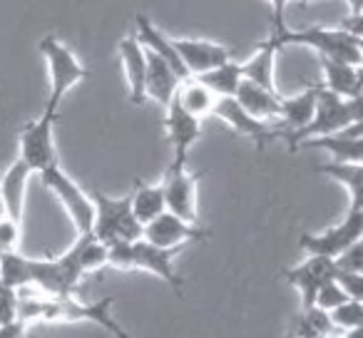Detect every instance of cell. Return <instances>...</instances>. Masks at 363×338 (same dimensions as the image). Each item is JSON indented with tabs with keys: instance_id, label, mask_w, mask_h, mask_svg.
Listing matches in <instances>:
<instances>
[{
	"instance_id": "6da1fadb",
	"label": "cell",
	"mask_w": 363,
	"mask_h": 338,
	"mask_svg": "<svg viewBox=\"0 0 363 338\" xmlns=\"http://www.w3.org/2000/svg\"><path fill=\"white\" fill-rule=\"evenodd\" d=\"M107 266V247L92 234H77L75 244L62 257L33 259L28 257L30 286L45 296H72L82 276Z\"/></svg>"
},
{
	"instance_id": "7a4b0ae2",
	"label": "cell",
	"mask_w": 363,
	"mask_h": 338,
	"mask_svg": "<svg viewBox=\"0 0 363 338\" xmlns=\"http://www.w3.org/2000/svg\"><path fill=\"white\" fill-rule=\"evenodd\" d=\"M182 249H162L155 244L137 239V242H117L107 247V266L122 271H147L169 283L177 296H184V278L174 271V257Z\"/></svg>"
},
{
	"instance_id": "3957f363",
	"label": "cell",
	"mask_w": 363,
	"mask_h": 338,
	"mask_svg": "<svg viewBox=\"0 0 363 338\" xmlns=\"http://www.w3.org/2000/svg\"><path fill=\"white\" fill-rule=\"evenodd\" d=\"M353 122H361V97L346 100V97L333 95V92L323 90V87L318 85L313 117L301 130L281 135V140L286 142L289 152H296V147L301 145V142L313 140V137H321V135H331V132L343 130V127L353 125Z\"/></svg>"
},
{
	"instance_id": "277c9868",
	"label": "cell",
	"mask_w": 363,
	"mask_h": 338,
	"mask_svg": "<svg viewBox=\"0 0 363 338\" xmlns=\"http://www.w3.org/2000/svg\"><path fill=\"white\" fill-rule=\"evenodd\" d=\"M279 45H306L318 52V57L336 62H348V65H361V35L346 30V28H323L311 26L303 30H291L284 28L281 35H274Z\"/></svg>"
},
{
	"instance_id": "5b68a950",
	"label": "cell",
	"mask_w": 363,
	"mask_h": 338,
	"mask_svg": "<svg viewBox=\"0 0 363 338\" xmlns=\"http://www.w3.org/2000/svg\"><path fill=\"white\" fill-rule=\"evenodd\" d=\"M38 50L48 62V75H50V92H48L45 112L57 115L65 95L82 82L85 77H90V70L77 60V55L60 40L57 35H45L38 43Z\"/></svg>"
},
{
	"instance_id": "8992f818",
	"label": "cell",
	"mask_w": 363,
	"mask_h": 338,
	"mask_svg": "<svg viewBox=\"0 0 363 338\" xmlns=\"http://www.w3.org/2000/svg\"><path fill=\"white\" fill-rule=\"evenodd\" d=\"M92 229L90 234L105 247L117 242H137L142 239V224L135 219L130 207V197H107L102 192H92Z\"/></svg>"
},
{
	"instance_id": "52a82bcc",
	"label": "cell",
	"mask_w": 363,
	"mask_h": 338,
	"mask_svg": "<svg viewBox=\"0 0 363 338\" xmlns=\"http://www.w3.org/2000/svg\"><path fill=\"white\" fill-rule=\"evenodd\" d=\"M361 237H363V207H348L346 217L338 224H333V227H328L326 232L301 234L298 237V247L306 252V257L336 259L348 247L361 242Z\"/></svg>"
},
{
	"instance_id": "ba28073f",
	"label": "cell",
	"mask_w": 363,
	"mask_h": 338,
	"mask_svg": "<svg viewBox=\"0 0 363 338\" xmlns=\"http://www.w3.org/2000/svg\"><path fill=\"white\" fill-rule=\"evenodd\" d=\"M55 120L57 115L43 110V115L28 122L18 135V159L26 162L33 174H40L48 167L60 164L55 150Z\"/></svg>"
},
{
	"instance_id": "9c48e42d",
	"label": "cell",
	"mask_w": 363,
	"mask_h": 338,
	"mask_svg": "<svg viewBox=\"0 0 363 338\" xmlns=\"http://www.w3.org/2000/svg\"><path fill=\"white\" fill-rule=\"evenodd\" d=\"M40 179H43V184H45V189H50L57 197V202L65 207L67 217L75 224L77 234H90L92 217H95L90 194L82 192L80 184H77L60 164H52V167H48V169H43Z\"/></svg>"
},
{
	"instance_id": "30bf717a",
	"label": "cell",
	"mask_w": 363,
	"mask_h": 338,
	"mask_svg": "<svg viewBox=\"0 0 363 338\" xmlns=\"http://www.w3.org/2000/svg\"><path fill=\"white\" fill-rule=\"evenodd\" d=\"M202 172H189L187 164H174L169 162L162 184L164 192V212L174 214V217L184 219L189 224H199L197 214V187Z\"/></svg>"
},
{
	"instance_id": "8fae6325",
	"label": "cell",
	"mask_w": 363,
	"mask_h": 338,
	"mask_svg": "<svg viewBox=\"0 0 363 338\" xmlns=\"http://www.w3.org/2000/svg\"><path fill=\"white\" fill-rule=\"evenodd\" d=\"M207 237L209 229L199 227V224H189L169 212H162L160 217L142 227V239L162 249H184L187 244L204 242Z\"/></svg>"
},
{
	"instance_id": "7c38bea8",
	"label": "cell",
	"mask_w": 363,
	"mask_h": 338,
	"mask_svg": "<svg viewBox=\"0 0 363 338\" xmlns=\"http://www.w3.org/2000/svg\"><path fill=\"white\" fill-rule=\"evenodd\" d=\"M212 115L219 117L227 127H232L239 137L252 140L259 152H262L269 142H274L279 137L277 125H269V122H262V120H257V117H252L247 110H242V105H239L234 97H217V105H214Z\"/></svg>"
},
{
	"instance_id": "4fadbf2b",
	"label": "cell",
	"mask_w": 363,
	"mask_h": 338,
	"mask_svg": "<svg viewBox=\"0 0 363 338\" xmlns=\"http://www.w3.org/2000/svg\"><path fill=\"white\" fill-rule=\"evenodd\" d=\"M179 60L184 65L189 77H197L202 72H209L214 67L224 65L227 60H232L234 50L222 43L214 40H197V38H172Z\"/></svg>"
},
{
	"instance_id": "5bb4252c",
	"label": "cell",
	"mask_w": 363,
	"mask_h": 338,
	"mask_svg": "<svg viewBox=\"0 0 363 338\" xmlns=\"http://www.w3.org/2000/svg\"><path fill=\"white\" fill-rule=\"evenodd\" d=\"M333 271H336V264H333V259L326 257H306L301 264L284 271V278H286L289 286H294L301 293V311L313 308L316 291L326 281H331Z\"/></svg>"
},
{
	"instance_id": "9a60e30c",
	"label": "cell",
	"mask_w": 363,
	"mask_h": 338,
	"mask_svg": "<svg viewBox=\"0 0 363 338\" xmlns=\"http://www.w3.org/2000/svg\"><path fill=\"white\" fill-rule=\"evenodd\" d=\"M164 132L172 142V152H174L172 162H174V164H187L189 150H192L199 137H202V120L187 115V112L172 100L169 105L164 107Z\"/></svg>"
},
{
	"instance_id": "2e32d148",
	"label": "cell",
	"mask_w": 363,
	"mask_h": 338,
	"mask_svg": "<svg viewBox=\"0 0 363 338\" xmlns=\"http://www.w3.org/2000/svg\"><path fill=\"white\" fill-rule=\"evenodd\" d=\"M298 150H326L331 154V162H361L363 159V122L343 127L331 135H321L306 140L296 147Z\"/></svg>"
},
{
	"instance_id": "e0dca14e",
	"label": "cell",
	"mask_w": 363,
	"mask_h": 338,
	"mask_svg": "<svg viewBox=\"0 0 363 338\" xmlns=\"http://www.w3.org/2000/svg\"><path fill=\"white\" fill-rule=\"evenodd\" d=\"M33 169L26 162L16 159L0 177V207L3 214L16 222H23L26 214V197H28V182H30Z\"/></svg>"
},
{
	"instance_id": "ac0fdd59",
	"label": "cell",
	"mask_w": 363,
	"mask_h": 338,
	"mask_svg": "<svg viewBox=\"0 0 363 338\" xmlns=\"http://www.w3.org/2000/svg\"><path fill=\"white\" fill-rule=\"evenodd\" d=\"M117 52H120L122 72H125L127 92H130V102L132 105H145L147 102V95H145V75H147L145 47L137 43L135 35H127L120 40Z\"/></svg>"
},
{
	"instance_id": "d6986e66",
	"label": "cell",
	"mask_w": 363,
	"mask_h": 338,
	"mask_svg": "<svg viewBox=\"0 0 363 338\" xmlns=\"http://www.w3.org/2000/svg\"><path fill=\"white\" fill-rule=\"evenodd\" d=\"M135 38H137V43H140V45L145 47L147 52L162 57V60H164L167 65H169L172 70H174L177 75L182 77V80H187L189 75H187V70H184V65H182L179 52H177L172 38L164 35V33H162L160 28H157L155 23L150 21V18L142 16V13L135 18Z\"/></svg>"
},
{
	"instance_id": "ffe728a7",
	"label": "cell",
	"mask_w": 363,
	"mask_h": 338,
	"mask_svg": "<svg viewBox=\"0 0 363 338\" xmlns=\"http://www.w3.org/2000/svg\"><path fill=\"white\" fill-rule=\"evenodd\" d=\"M279 50H281L279 40L274 35H269L267 40L257 47V52H254L249 60L239 62V65H242L244 80L277 92V52Z\"/></svg>"
},
{
	"instance_id": "44dd1931",
	"label": "cell",
	"mask_w": 363,
	"mask_h": 338,
	"mask_svg": "<svg viewBox=\"0 0 363 338\" xmlns=\"http://www.w3.org/2000/svg\"><path fill=\"white\" fill-rule=\"evenodd\" d=\"M145 57H147V75H145L147 100L157 102L160 107H167L172 102V97H174L182 77L177 75L162 57L152 55V52H147V50H145Z\"/></svg>"
},
{
	"instance_id": "7402d4cb",
	"label": "cell",
	"mask_w": 363,
	"mask_h": 338,
	"mask_svg": "<svg viewBox=\"0 0 363 338\" xmlns=\"http://www.w3.org/2000/svg\"><path fill=\"white\" fill-rule=\"evenodd\" d=\"M316 97H318V82L316 85H308L298 95L281 97V105H279V137L286 135V132L301 130L311 120L313 110H316Z\"/></svg>"
},
{
	"instance_id": "603a6c76",
	"label": "cell",
	"mask_w": 363,
	"mask_h": 338,
	"mask_svg": "<svg viewBox=\"0 0 363 338\" xmlns=\"http://www.w3.org/2000/svg\"><path fill=\"white\" fill-rule=\"evenodd\" d=\"M234 100H237L239 105H242V110H247L252 117L279 127V105H281L279 92H272V90H267V87H259L249 80H242Z\"/></svg>"
},
{
	"instance_id": "cb8c5ba5",
	"label": "cell",
	"mask_w": 363,
	"mask_h": 338,
	"mask_svg": "<svg viewBox=\"0 0 363 338\" xmlns=\"http://www.w3.org/2000/svg\"><path fill=\"white\" fill-rule=\"evenodd\" d=\"M321 72H323V82H318V85L323 90L333 92L338 97H346V100L361 97V85H363L361 65H348V62H336L321 57Z\"/></svg>"
},
{
	"instance_id": "d4e9b609",
	"label": "cell",
	"mask_w": 363,
	"mask_h": 338,
	"mask_svg": "<svg viewBox=\"0 0 363 338\" xmlns=\"http://www.w3.org/2000/svg\"><path fill=\"white\" fill-rule=\"evenodd\" d=\"M172 100H174L182 110L187 112V115L197 117V120H204L207 115H212L214 105H217V97H214L212 92L202 85V82L194 80V77L182 80Z\"/></svg>"
},
{
	"instance_id": "484cf974",
	"label": "cell",
	"mask_w": 363,
	"mask_h": 338,
	"mask_svg": "<svg viewBox=\"0 0 363 338\" xmlns=\"http://www.w3.org/2000/svg\"><path fill=\"white\" fill-rule=\"evenodd\" d=\"M318 174H326L333 182H338L348 192L351 207H363V164L361 162H328L316 169Z\"/></svg>"
},
{
	"instance_id": "4316f807",
	"label": "cell",
	"mask_w": 363,
	"mask_h": 338,
	"mask_svg": "<svg viewBox=\"0 0 363 338\" xmlns=\"http://www.w3.org/2000/svg\"><path fill=\"white\" fill-rule=\"evenodd\" d=\"M130 207H132L135 219L142 227L150 224L152 219H157L164 212V192H162V184L137 182L135 192L130 194Z\"/></svg>"
},
{
	"instance_id": "83f0119b",
	"label": "cell",
	"mask_w": 363,
	"mask_h": 338,
	"mask_svg": "<svg viewBox=\"0 0 363 338\" xmlns=\"http://www.w3.org/2000/svg\"><path fill=\"white\" fill-rule=\"evenodd\" d=\"M194 80L202 82L214 97H234L244 80L242 65L234 60H227L224 65L214 67V70H209V72H202V75H197Z\"/></svg>"
},
{
	"instance_id": "f1b7e54d",
	"label": "cell",
	"mask_w": 363,
	"mask_h": 338,
	"mask_svg": "<svg viewBox=\"0 0 363 338\" xmlns=\"http://www.w3.org/2000/svg\"><path fill=\"white\" fill-rule=\"evenodd\" d=\"M0 283L8 288H21L30 286V269H28V257L18 252L0 254Z\"/></svg>"
},
{
	"instance_id": "f546056e",
	"label": "cell",
	"mask_w": 363,
	"mask_h": 338,
	"mask_svg": "<svg viewBox=\"0 0 363 338\" xmlns=\"http://www.w3.org/2000/svg\"><path fill=\"white\" fill-rule=\"evenodd\" d=\"M328 318H331L333 328H336L338 333L363 328V301H358V298H348L346 303H341L338 308L328 311Z\"/></svg>"
},
{
	"instance_id": "4dcf8cb0",
	"label": "cell",
	"mask_w": 363,
	"mask_h": 338,
	"mask_svg": "<svg viewBox=\"0 0 363 338\" xmlns=\"http://www.w3.org/2000/svg\"><path fill=\"white\" fill-rule=\"evenodd\" d=\"M346 301H348V296L343 293V288L331 278V281H326L316 291V298H313V308L328 313V311H333V308H338L341 303H346Z\"/></svg>"
},
{
	"instance_id": "1f68e13d",
	"label": "cell",
	"mask_w": 363,
	"mask_h": 338,
	"mask_svg": "<svg viewBox=\"0 0 363 338\" xmlns=\"http://www.w3.org/2000/svg\"><path fill=\"white\" fill-rule=\"evenodd\" d=\"M18 242H21V222L11 217H0V254L16 252Z\"/></svg>"
},
{
	"instance_id": "d6a6232c",
	"label": "cell",
	"mask_w": 363,
	"mask_h": 338,
	"mask_svg": "<svg viewBox=\"0 0 363 338\" xmlns=\"http://www.w3.org/2000/svg\"><path fill=\"white\" fill-rule=\"evenodd\" d=\"M333 281L343 288V293H346L348 298H358V301L363 298V274L336 269V271H333Z\"/></svg>"
},
{
	"instance_id": "836d02e7",
	"label": "cell",
	"mask_w": 363,
	"mask_h": 338,
	"mask_svg": "<svg viewBox=\"0 0 363 338\" xmlns=\"http://www.w3.org/2000/svg\"><path fill=\"white\" fill-rule=\"evenodd\" d=\"M18 301H21V291L8 286L0 288V326L18 321Z\"/></svg>"
},
{
	"instance_id": "e575fe53",
	"label": "cell",
	"mask_w": 363,
	"mask_h": 338,
	"mask_svg": "<svg viewBox=\"0 0 363 338\" xmlns=\"http://www.w3.org/2000/svg\"><path fill=\"white\" fill-rule=\"evenodd\" d=\"M336 269L341 271H356V274H363V242H356L353 247H348L341 257L333 259Z\"/></svg>"
},
{
	"instance_id": "d590c367",
	"label": "cell",
	"mask_w": 363,
	"mask_h": 338,
	"mask_svg": "<svg viewBox=\"0 0 363 338\" xmlns=\"http://www.w3.org/2000/svg\"><path fill=\"white\" fill-rule=\"evenodd\" d=\"M269 8H272V35H281L286 21H284V11H286L289 0H267Z\"/></svg>"
},
{
	"instance_id": "8d00e7d4",
	"label": "cell",
	"mask_w": 363,
	"mask_h": 338,
	"mask_svg": "<svg viewBox=\"0 0 363 338\" xmlns=\"http://www.w3.org/2000/svg\"><path fill=\"white\" fill-rule=\"evenodd\" d=\"M26 336H28V326L21 321L3 323L0 326V338H26Z\"/></svg>"
},
{
	"instance_id": "74e56055",
	"label": "cell",
	"mask_w": 363,
	"mask_h": 338,
	"mask_svg": "<svg viewBox=\"0 0 363 338\" xmlns=\"http://www.w3.org/2000/svg\"><path fill=\"white\" fill-rule=\"evenodd\" d=\"M328 338H363V328H356V331H346V333H333Z\"/></svg>"
},
{
	"instance_id": "f35d334b",
	"label": "cell",
	"mask_w": 363,
	"mask_h": 338,
	"mask_svg": "<svg viewBox=\"0 0 363 338\" xmlns=\"http://www.w3.org/2000/svg\"><path fill=\"white\" fill-rule=\"evenodd\" d=\"M298 3H301V6H308V3H311V0H298Z\"/></svg>"
},
{
	"instance_id": "ab89813d",
	"label": "cell",
	"mask_w": 363,
	"mask_h": 338,
	"mask_svg": "<svg viewBox=\"0 0 363 338\" xmlns=\"http://www.w3.org/2000/svg\"><path fill=\"white\" fill-rule=\"evenodd\" d=\"M0 288H3V283H0Z\"/></svg>"
}]
</instances>
